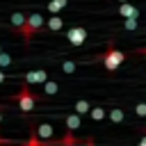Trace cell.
I'll return each instance as SVG.
<instances>
[{
    "mask_svg": "<svg viewBox=\"0 0 146 146\" xmlns=\"http://www.w3.org/2000/svg\"><path fill=\"white\" fill-rule=\"evenodd\" d=\"M11 100H14V103H18V110H21V112H25V114H27V112H32V107L41 100V96H36L34 91H30V87H27V84H23V87L18 89V94H14V96H11Z\"/></svg>",
    "mask_w": 146,
    "mask_h": 146,
    "instance_id": "cell-1",
    "label": "cell"
},
{
    "mask_svg": "<svg viewBox=\"0 0 146 146\" xmlns=\"http://www.w3.org/2000/svg\"><path fill=\"white\" fill-rule=\"evenodd\" d=\"M98 59L103 62V66H105L107 71H116V68H119V66L125 62V55H123L121 50H116V48L110 43V46H107V50H105V52H103Z\"/></svg>",
    "mask_w": 146,
    "mask_h": 146,
    "instance_id": "cell-2",
    "label": "cell"
},
{
    "mask_svg": "<svg viewBox=\"0 0 146 146\" xmlns=\"http://www.w3.org/2000/svg\"><path fill=\"white\" fill-rule=\"evenodd\" d=\"M41 27H43V16H41V14H30V16H27V25H25L23 32H21V34H23V41L30 43V41H32V34L39 32Z\"/></svg>",
    "mask_w": 146,
    "mask_h": 146,
    "instance_id": "cell-3",
    "label": "cell"
},
{
    "mask_svg": "<svg viewBox=\"0 0 146 146\" xmlns=\"http://www.w3.org/2000/svg\"><path fill=\"white\" fill-rule=\"evenodd\" d=\"M32 132H34L39 139H43V141L55 139V128H52L50 123H32Z\"/></svg>",
    "mask_w": 146,
    "mask_h": 146,
    "instance_id": "cell-4",
    "label": "cell"
},
{
    "mask_svg": "<svg viewBox=\"0 0 146 146\" xmlns=\"http://www.w3.org/2000/svg\"><path fill=\"white\" fill-rule=\"evenodd\" d=\"M66 39H68L71 46H82V43L87 41V30H84V27H71V30L66 32Z\"/></svg>",
    "mask_w": 146,
    "mask_h": 146,
    "instance_id": "cell-5",
    "label": "cell"
},
{
    "mask_svg": "<svg viewBox=\"0 0 146 146\" xmlns=\"http://www.w3.org/2000/svg\"><path fill=\"white\" fill-rule=\"evenodd\" d=\"M23 80H25V84H41V82L46 84V82H48V73L41 71V68H39V71H27V73L23 75Z\"/></svg>",
    "mask_w": 146,
    "mask_h": 146,
    "instance_id": "cell-6",
    "label": "cell"
},
{
    "mask_svg": "<svg viewBox=\"0 0 146 146\" xmlns=\"http://www.w3.org/2000/svg\"><path fill=\"white\" fill-rule=\"evenodd\" d=\"M119 14L128 21V18H139V9L135 7V5H130V2H123V5H119Z\"/></svg>",
    "mask_w": 146,
    "mask_h": 146,
    "instance_id": "cell-7",
    "label": "cell"
},
{
    "mask_svg": "<svg viewBox=\"0 0 146 146\" xmlns=\"http://www.w3.org/2000/svg\"><path fill=\"white\" fill-rule=\"evenodd\" d=\"M9 21H11V27H14V30H21V32H23V27L27 25V16L21 14V11H14Z\"/></svg>",
    "mask_w": 146,
    "mask_h": 146,
    "instance_id": "cell-8",
    "label": "cell"
},
{
    "mask_svg": "<svg viewBox=\"0 0 146 146\" xmlns=\"http://www.w3.org/2000/svg\"><path fill=\"white\" fill-rule=\"evenodd\" d=\"M64 123H66V130H68V132L78 130V128H80V114H75V112H73V114H66V116H64Z\"/></svg>",
    "mask_w": 146,
    "mask_h": 146,
    "instance_id": "cell-9",
    "label": "cell"
},
{
    "mask_svg": "<svg viewBox=\"0 0 146 146\" xmlns=\"http://www.w3.org/2000/svg\"><path fill=\"white\" fill-rule=\"evenodd\" d=\"M94 107H91V103L89 100H84V98H80V100H75V105H73V112L75 114H87V112H91Z\"/></svg>",
    "mask_w": 146,
    "mask_h": 146,
    "instance_id": "cell-10",
    "label": "cell"
},
{
    "mask_svg": "<svg viewBox=\"0 0 146 146\" xmlns=\"http://www.w3.org/2000/svg\"><path fill=\"white\" fill-rule=\"evenodd\" d=\"M66 2H68V0H50V2H48V11H50L52 16H57V14L66 7Z\"/></svg>",
    "mask_w": 146,
    "mask_h": 146,
    "instance_id": "cell-11",
    "label": "cell"
},
{
    "mask_svg": "<svg viewBox=\"0 0 146 146\" xmlns=\"http://www.w3.org/2000/svg\"><path fill=\"white\" fill-rule=\"evenodd\" d=\"M62 25H64V21H62L59 16H50V18H48V23H46V27H48L50 32H57V30H62Z\"/></svg>",
    "mask_w": 146,
    "mask_h": 146,
    "instance_id": "cell-12",
    "label": "cell"
},
{
    "mask_svg": "<svg viewBox=\"0 0 146 146\" xmlns=\"http://www.w3.org/2000/svg\"><path fill=\"white\" fill-rule=\"evenodd\" d=\"M110 121H112V123H123V121H125V114H123V110H121V107H114V110H110Z\"/></svg>",
    "mask_w": 146,
    "mask_h": 146,
    "instance_id": "cell-13",
    "label": "cell"
},
{
    "mask_svg": "<svg viewBox=\"0 0 146 146\" xmlns=\"http://www.w3.org/2000/svg\"><path fill=\"white\" fill-rule=\"evenodd\" d=\"M59 144H62V146H78L80 141H78V139L73 137V132H68V130H66V135H64V137L59 139Z\"/></svg>",
    "mask_w": 146,
    "mask_h": 146,
    "instance_id": "cell-14",
    "label": "cell"
},
{
    "mask_svg": "<svg viewBox=\"0 0 146 146\" xmlns=\"http://www.w3.org/2000/svg\"><path fill=\"white\" fill-rule=\"evenodd\" d=\"M57 89H59V87H57V82H52V80H48V82L43 84V91H46L48 96H55V94H57Z\"/></svg>",
    "mask_w": 146,
    "mask_h": 146,
    "instance_id": "cell-15",
    "label": "cell"
},
{
    "mask_svg": "<svg viewBox=\"0 0 146 146\" xmlns=\"http://www.w3.org/2000/svg\"><path fill=\"white\" fill-rule=\"evenodd\" d=\"M89 114H91L94 121H103V119H105V110H103V107H94Z\"/></svg>",
    "mask_w": 146,
    "mask_h": 146,
    "instance_id": "cell-16",
    "label": "cell"
},
{
    "mask_svg": "<svg viewBox=\"0 0 146 146\" xmlns=\"http://www.w3.org/2000/svg\"><path fill=\"white\" fill-rule=\"evenodd\" d=\"M7 66H11V57L7 52H2L0 55V68H7Z\"/></svg>",
    "mask_w": 146,
    "mask_h": 146,
    "instance_id": "cell-17",
    "label": "cell"
},
{
    "mask_svg": "<svg viewBox=\"0 0 146 146\" xmlns=\"http://www.w3.org/2000/svg\"><path fill=\"white\" fill-rule=\"evenodd\" d=\"M137 25H139V21H137V18H128V21H125V30H130V32H135V30H137Z\"/></svg>",
    "mask_w": 146,
    "mask_h": 146,
    "instance_id": "cell-18",
    "label": "cell"
},
{
    "mask_svg": "<svg viewBox=\"0 0 146 146\" xmlns=\"http://www.w3.org/2000/svg\"><path fill=\"white\" fill-rule=\"evenodd\" d=\"M135 114L137 116H146V103H137L135 105Z\"/></svg>",
    "mask_w": 146,
    "mask_h": 146,
    "instance_id": "cell-19",
    "label": "cell"
},
{
    "mask_svg": "<svg viewBox=\"0 0 146 146\" xmlns=\"http://www.w3.org/2000/svg\"><path fill=\"white\" fill-rule=\"evenodd\" d=\"M62 71H64V73H73V71H75V62H64V64H62Z\"/></svg>",
    "mask_w": 146,
    "mask_h": 146,
    "instance_id": "cell-20",
    "label": "cell"
},
{
    "mask_svg": "<svg viewBox=\"0 0 146 146\" xmlns=\"http://www.w3.org/2000/svg\"><path fill=\"white\" fill-rule=\"evenodd\" d=\"M2 82H5V73L0 71V84H2Z\"/></svg>",
    "mask_w": 146,
    "mask_h": 146,
    "instance_id": "cell-21",
    "label": "cell"
},
{
    "mask_svg": "<svg viewBox=\"0 0 146 146\" xmlns=\"http://www.w3.org/2000/svg\"><path fill=\"white\" fill-rule=\"evenodd\" d=\"M87 146H94V139H87Z\"/></svg>",
    "mask_w": 146,
    "mask_h": 146,
    "instance_id": "cell-22",
    "label": "cell"
},
{
    "mask_svg": "<svg viewBox=\"0 0 146 146\" xmlns=\"http://www.w3.org/2000/svg\"><path fill=\"white\" fill-rule=\"evenodd\" d=\"M2 144H9V141H7V139H2V137H0V146H2Z\"/></svg>",
    "mask_w": 146,
    "mask_h": 146,
    "instance_id": "cell-23",
    "label": "cell"
},
{
    "mask_svg": "<svg viewBox=\"0 0 146 146\" xmlns=\"http://www.w3.org/2000/svg\"><path fill=\"white\" fill-rule=\"evenodd\" d=\"M141 55H144V57H146V48H144V50H141Z\"/></svg>",
    "mask_w": 146,
    "mask_h": 146,
    "instance_id": "cell-24",
    "label": "cell"
},
{
    "mask_svg": "<svg viewBox=\"0 0 146 146\" xmlns=\"http://www.w3.org/2000/svg\"><path fill=\"white\" fill-rule=\"evenodd\" d=\"M2 52H5V50H2V46H0V55H2Z\"/></svg>",
    "mask_w": 146,
    "mask_h": 146,
    "instance_id": "cell-25",
    "label": "cell"
},
{
    "mask_svg": "<svg viewBox=\"0 0 146 146\" xmlns=\"http://www.w3.org/2000/svg\"><path fill=\"white\" fill-rule=\"evenodd\" d=\"M119 2H121V5H123V2H128V0H119Z\"/></svg>",
    "mask_w": 146,
    "mask_h": 146,
    "instance_id": "cell-26",
    "label": "cell"
},
{
    "mask_svg": "<svg viewBox=\"0 0 146 146\" xmlns=\"http://www.w3.org/2000/svg\"><path fill=\"white\" fill-rule=\"evenodd\" d=\"M0 123H2V112H0Z\"/></svg>",
    "mask_w": 146,
    "mask_h": 146,
    "instance_id": "cell-27",
    "label": "cell"
}]
</instances>
